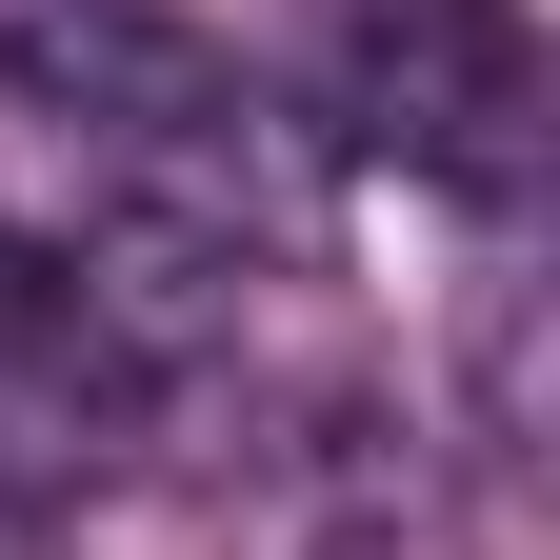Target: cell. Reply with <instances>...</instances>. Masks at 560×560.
<instances>
[{
    "mask_svg": "<svg viewBox=\"0 0 560 560\" xmlns=\"http://www.w3.org/2000/svg\"><path fill=\"white\" fill-rule=\"evenodd\" d=\"M361 140L441 180H521V120H540V60H521V0H361Z\"/></svg>",
    "mask_w": 560,
    "mask_h": 560,
    "instance_id": "cell-1",
    "label": "cell"
},
{
    "mask_svg": "<svg viewBox=\"0 0 560 560\" xmlns=\"http://www.w3.org/2000/svg\"><path fill=\"white\" fill-rule=\"evenodd\" d=\"M120 420H140V381L101 361V320L60 301L40 241H0V501H81L120 460Z\"/></svg>",
    "mask_w": 560,
    "mask_h": 560,
    "instance_id": "cell-2",
    "label": "cell"
}]
</instances>
